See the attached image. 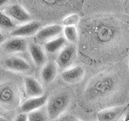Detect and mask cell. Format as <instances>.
I'll list each match as a JSON object with an SVG mask.
<instances>
[{
	"instance_id": "cell-1",
	"label": "cell",
	"mask_w": 129,
	"mask_h": 121,
	"mask_svg": "<svg viewBox=\"0 0 129 121\" xmlns=\"http://www.w3.org/2000/svg\"><path fill=\"white\" fill-rule=\"evenodd\" d=\"M120 33L121 26L115 20L110 19L96 20L90 26V34L91 38L102 46L115 41Z\"/></svg>"
},
{
	"instance_id": "cell-2",
	"label": "cell",
	"mask_w": 129,
	"mask_h": 121,
	"mask_svg": "<svg viewBox=\"0 0 129 121\" xmlns=\"http://www.w3.org/2000/svg\"><path fill=\"white\" fill-rule=\"evenodd\" d=\"M117 86L116 77L111 74H101L91 80L86 89L88 99H101L115 91Z\"/></svg>"
},
{
	"instance_id": "cell-3",
	"label": "cell",
	"mask_w": 129,
	"mask_h": 121,
	"mask_svg": "<svg viewBox=\"0 0 129 121\" xmlns=\"http://www.w3.org/2000/svg\"><path fill=\"white\" fill-rule=\"evenodd\" d=\"M71 98L69 93L66 91L57 92L52 95L47 100L46 111L47 115L51 120H56V118L66 110L70 103Z\"/></svg>"
},
{
	"instance_id": "cell-4",
	"label": "cell",
	"mask_w": 129,
	"mask_h": 121,
	"mask_svg": "<svg viewBox=\"0 0 129 121\" xmlns=\"http://www.w3.org/2000/svg\"><path fill=\"white\" fill-rule=\"evenodd\" d=\"M3 13L9 16L15 23L21 24L29 22L32 19L29 12L19 4H11V5L7 6L4 9Z\"/></svg>"
},
{
	"instance_id": "cell-5",
	"label": "cell",
	"mask_w": 129,
	"mask_h": 121,
	"mask_svg": "<svg viewBox=\"0 0 129 121\" xmlns=\"http://www.w3.org/2000/svg\"><path fill=\"white\" fill-rule=\"evenodd\" d=\"M77 56V48L75 45H67L62 48L56 58V64L59 68L62 70L70 67L71 65L74 63Z\"/></svg>"
},
{
	"instance_id": "cell-6",
	"label": "cell",
	"mask_w": 129,
	"mask_h": 121,
	"mask_svg": "<svg viewBox=\"0 0 129 121\" xmlns=\"http://www.w3.org/2000/svg\"><path fill=\"white\" fill-rule=\"evenodd\" d=\"M3 49L7 53H16V52H25L27 48V44L23 37L12 36L2 43Z\"/></svg>"
},
{
	"instance_id": "cell-7",
	"label": "cell",
	"mask_w": 129,
	"mask_h": 121,
	"mask_svg": "<svg viewBox=\"0 0 129 121\" xmlns=\"http://www.w3.org/2000/svg\"><path fill=\"white\" fill-rule=\"evenodd\" d=\"M4 66L14 72L26 73L31 70V66L27 60L18 56H11L4 60Z\"/></svg>"
},
{
	"instance_id": "cell-8",
	"label": "cell",
	"mask_w": 129,
	"mask_h": 121,
	"mask_svg": "<svg viewBox=\"0 0 129 121\" xmlns=\"http://www.w3.org/2000/svg\"><path fill=\"white\" fill-rule=\"evenodd\" d=\"M40 27L41 23L36 21H29L23 23L19 27H15L13 31L11 32V36H20V37H27L35 35Z\"/></svg>"
},
{
	"instance_id": "cell-9",
	"label": "cell",
	"mask_w": 129,
	"mask_h": 121,
	"mask_svg": "<svg viewBox=\"0 0 129 121\" xmlns=\"http://www.w3.org/2000/svg\"><path fill=\"white\" fill-rule=\"evenodd\" d=\"M127 106H117L104 109L97 115V119L99 121H115L122 117L127 111Z\"/></svg>"
},
{
	"instance_id": "cell-10",
	"label": "cell",
	"mask_w": 129,
	"mask_h": 121,
	"mask_svg": "<svg viewBox=\"0 0 129 121\" xmlns=\"http://www.w3.org/2000/svg\"><path fill=\"white\" fill-rule=\"evenodd\" d=\"M63 27L59 24H52L45 27L40 28L36 32V39L40 42H46L55 37H57L62 33Z\"/></svg>"
},
{
	"instance_id": "cell-11",
	"label": "cell",
	"mask_w": 129,
	"mask_h": 121,
	"mask_svg": "<svg viewBox=\"0 0 129 121\" xmlns=\"http://www.w3.org/2000/svg\"><path fill=\"white\" fill-rule=\"evenodd\" d=\"M85 75L84 69L80 66H74L72 68H67L61 73V78L64 82L69 84H74L80 82Z\"/></svg>"
},
{
	"instance_id": "cell-12",
	"label": "cell",
	"mask_w": 129,
	"mask_h": 121,
	"mask_svg": "<svg viewBox=\"0 0 129 121\" xmlns=\"http://www.w3.org/2000/svg\"><path fill=\"white\" fill-rule=\"evenodd\" d=\"M48 98V94H44L38 97H31V99L26 100L19 107V112L28 113L31 111L42 107L46 103Z\"/></svg>"
},
{
	"instance_id": "cell-13",
	"label": "cell",
	"mask_w": 129,
	"mask_h": 121,
	"mask_svg": "<svg viewBox=\"0 0 129 121\" xmlns=\"http://www.w3.org/2000/svg\"><path fill=\"white\" fill-rule=\"evenodd\" d=\"M17 99V94L14 88L8 85L0 86V104L5 107L15 106Z\"/></svg>"
},
{
	"instance_id": "cell-14",
	"label": "cell",
	"mask_w": 129,
	"mask_h": 121,
	"mask_svg": "<svg viewBox=\"0 0 129 121\" xmlns=\"http://www.w3.org/2000/svg\"><path fill=\"white\" fill-rule=\"evenodd\" d=\"M58 72V66L54 60H49L44 65L40 77L44 84H50L55 80Z\"/></svg>"
},
{
	"instance_id": "cell-15",
	"label": "cell",
	"mask_w": 129,
	"mask_h": 121,
	"mask_svg": "<svg viewBox=\"0 0 129 121\" xmlns=\"http://www.w3.org/2000/svg\"><path fill=\"white\" fill-rule=\"evenodd\" d=\"M27 48L31 57L36 66H41L45 64L47 56L45 51L43 49L42 47H40L37 44L32 43L27 46Z\"/></svg>"
},
{
	"instance_id": "cell-16",
	"label": "cell",
	"mask_w": 129,
	"mask_h": 121,
	"mask_svg": "<svg viewBox=\"0 0 129 121\" xmlns=\"http://www.w3.org/2000/svg\"><path fill=\"white\" fill-rule=\"evenodd\" d=\"M24 86L27 95L30 97H38L44 94L40 83L32 77H26L24 78Z\"/></svg>"
},
{
	"instance_id": "cell-17",
	"label": "cell",
	"mask_w": 129,
	"mask_h": 121,
	"mask_svg": "<svg viewBox=\"0 0 129 121\" xmlns=\"http://www.w3.org/2000/svg\"><path fill=\"white\" fill-rule=\"evenodd\" d=\"M66 40L64 39V37L60 36L50 40H48V41L45 42V44H44L45 52L52 54L56 53V52H58L66 44Z\"/></svg>"
},
{
	"instance_id": "cell-18",
	"label": "cell",
	"mask_w": 129,
	"mask_h": 121,
	"mask_svg": "<svg viewBox=\"0 0 129 121\" xmlns=\"http://www.w3.org/2000/svg\"><path fill=\"white\" fill-rule=\"evenodd\" d=\"M64 39L70 43H76L78 40V32L76 26H64L63 28Z\"/></svg>"
},
{
	"instance_id": "cell-19",
	"label": "cell",
	"mask_w": 129,
	"mask_h": 121,
	"mask_svg": "<svg viewBox=\"0 0 129 121\" xmlns=\"http://www.w3.org/2000/svg\"><path fill=\"white\" fill-rule=\"evenodd\" d=\"M47 117L48 115L41 107L27 113V120L29 121H44L47 120Z\"/></svg>"
},
{
	"instance_id": "cell-20",
	"label": "cell",
	"mask_w": 129,
	"mask_h": 121,
	"mask_svg": "<svg viewBox=\"0 0 129 121\" xmlns=\"http://www.w3.org/2000/svg\"><path fill=\"white\" fill-rule=\"evenodd\" d=\"M0 27L4 29H12L15 27V23L9 16L5 14L0 13Z\"/></svg>"
},
{
	"instance_id": "cell-21",
	"label": "cell",
	"mask_w": 129,
	"mask_h": 121,
	"mask_svg": "<svg viewBox=\"0 0 129 121\" xmlns=\"http://www.w3.org/2000/svg\"><path fill=\"white\" fill-rule=\"evenodd\" d=\"M79 20L80 16L78 14H71L63 19V24L64 26H76Z\"/></svg>"
},
{
	"instance_id": "cell-22",
	"label": "cell",
	"mask_w": 129,
	"mask_h": 121,
	"mask_svg": "<svg viewBox=\"0 0 129 121\" xmlns=\"http://www.w3.org/2000/svg\"><path fill=\"white\" fill-rule=\"evenodd\" d=\"M56 120H59V121H78L79 120L77 117L74 115H73L71 114H69V113H64L63 112L61 115H60Z\"/></svg>"
},
{
	"instance_id": "cell-23",
	"label": "cell",
	"mask_w": 129,
	"mask_h": 121,
	"mask_svg": "<svg viewBox=\"0 0 129 121\" xmlns=\"http://www.w3.org/2000/svg\"><path fill=\"white\" fill-rule=\"evenodd\" d=\"M15 121H27V113L19 112V114L16 115L15 118Z\"/></svg>"
},
{
	"instance_id": "cell-24",
	"label": "cell",
	"mask_w": 129,
	"mask_h": 121,
	"mask_svg": "<svg viewBox=\"0 0 129 121\" xmlns=\"http://www.w3.org/2000/svg\"><path fill=\"white\" fill-rule=\"evenodd\" d=\"M42 1L45 3V5L52 7V6L56 5L58 3H60L61 0H42Z\"/></svg>"
},
{
	"instance_id": "cell-25",
	"label": "cell",
	"mask_w": 129,
	"mask_h": 121,
	"mask_svg": "<svg viewBox=\"0 0 129 121\" xmlns=\"http://www.w3.org/2000/svg\"><path fill=\"white\" fill-rule=\"evenodd\" d=\"M9 1H10V0H0V7L5 6Z\"/></svg>"
},
{
	"instance_id": "cell-26",
	"label": "cell",
	"mask_w": 129,
	"mask_h": 121,
	"mask_svg": "<svg viewBox=\"0 0 129 121\" xmlns=\"http://www.w3.org/2000/svg\"><path fill=\"white\" fill-rule=\"evenodd\" d=\"M4 41V36L3 35V33L0 32V44H2Z\"/></svg>"
},
{
	"instance_id": "cell-27",
	"label": "cell",
	"mask_w": 129,
	"mask_h": 121,
	"mask_svg": "<svg viewBox=\"0 0 129 121\" xmlns=\"http://www.w3.org/2000/svg\"><path fill=\"white\" fill-rule=\"evenodd\" d=\"M6 120H7L6 118H4L3 116H0V121H6Z\"/></svg>"
}]
</instances>
